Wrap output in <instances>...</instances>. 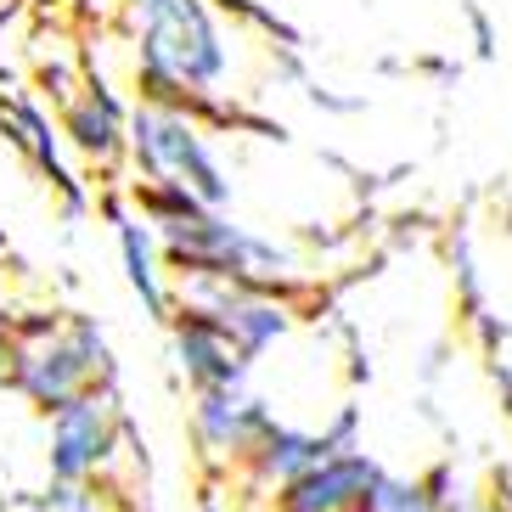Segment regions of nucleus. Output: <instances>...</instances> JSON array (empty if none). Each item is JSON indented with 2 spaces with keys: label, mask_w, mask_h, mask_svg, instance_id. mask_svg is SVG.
Masks as SVG:
<instances>
[{
  "label": "nucleus",
  "mask_w": 512,
  "mask_h": 512,
  "mask_svg": "<svg viewBox=\"0 0 512 512\" xmlns=\"http://www.w3.org/2000/svg\"><path fill=\"white\" fill-rule=\"evenodd\" d=\"M141 102L214 107L231 79V34L214 0H124Z\"/></svg>",
  "instance_id": "obj_1"
},
{
  "label": "nucleus",
  "mask_w": 512,
  "mask_h": 512,
  "mask_svg": "<svg viewBox=\"0 0 512 512\" xmlns=\"http://www.w3.org/2000/svg\"><path fill=\"white\" fill-rule=\"evenodd\" d=\"M141 220L158 231L169 265L181 276H226V282H248V287H276L293 276V254L276 248L271 237L226 220L220 209L197 203V197L175 192V186H136Z\"/></svg>",
  "instance_id": "obj_2"
},
{
  "label": "nucleus",
  "mask_w": 512,
  "mask_h": 512,
  "mask_svg": "<svg viewBox=\"0 0 512 512\" xmlns=\"http://www.w3.org/2000/svg\"><path fill=\"white\" fill-rule=\"evenodd\" d=\"M130 158L152 186H175V192L226 209L231 203V175L214 158L209 130L197 124L192 107L175 102H136L130 107Z\"/></svg>",
  "instance_id": "obj_3"
},
{
  "label": "nucleus",
  "mask_w": 512,
  "mask_h": 512,
  "mask_svg": "<svg viewBox=\"0 0 512 512\" xmlns=\"http://www.w3.org/2000/svg\"><path fill=\"white\" fill-rule=\"evenodd\" d=\"M96 372H102V332H91V321H74L68 332H46L12 355V383L46 411H62L79 394H91Z\"/></svg>",
  "instance_id": "obj_4"
},
{
  "label": "nucleus",
  "mask_w": 512,
  "mask_h": 512,
  "mask_svg": "<svg viewBox=\"0 0 512 512\" xmlns=\"http://www.w3.org/2000/svg\"><path fill=\"white\" fill-rule=\"evenodd\" d=\"M113 451V411L102 394H79L74 406L51 411V479L79 484Z\"/></svg>",
  "instance_id": "obj_5"
},
{
  "label": "nucleus",
  "mask_w": 512,
  "mask_h": 512,
  "mask_svg": "<svg viewBox=\"0 0 512 512\" xmlns=\"http://www.w3.org/2000/svg\"><path fill=\"white\" fill-rule=\"evenodd\" d=\"M62 136L74 141L79 158H91L96 169H113L130 152V113L102 79H85L79 96L62 102Z\"/></svg>",
  "instance_id": "obj_6"
},
{
  "label": "nucleus",
  "mask_w": 512,
  "mask_h": 512,
  "mask_svg": "<svg viewBox=\"0 0 512 512\" xmlns=\"http://www.w3.org/2000/svg\"><path fill=\"white\" fill-rule=\"evenodd\" d=\"M383 484L366 456H327L316 473H304L282 490V512H361Z\"/></svg>",
  "instance_id": "obj_7"
},
{
  "label": "nucleus",
  "mask_w": 512,
  "mask_h": 512,
  "mask_svg": "<svg viewBox=\"0 0 512 512\" xmlns=\"http://www.w3.org/2000/svg\"><path fill=\"white\" fill-rule=\"evenodd\" d=\"M175 355H181L186 377L197 383V394L242 383V366H248V355L226 338V327L209 321V316H197V310H181V316H175Z\"/></svg>",
  "instance_id": "obj_8"
},
{
  "label": "nucleus",
  "mask_w": 512,
  "mask_h": 512,
  "mask_svg": "<svg viewBox=\"0 0 512 512\" xmlns=\"http://www.w3.org/2000/svg\"><path fill=\"white\" fill-rule=\"evenodd\" d=\"M265 428H271V417L259 411V400L242 394V383L197 394V439L209 451H254L265 439Z\"/></svg>",
  "instance_id": "obj_9"
},
{
  "label": "nucleus",
  "mask_w": 512,
  "mask_h": 512,
  "mask_svg": "<svg viewBox=\"0 0 512 512\" xmlns=\"http://www.w3.org/2000/svg\"><path fill=\"white\" fill-rule=\"evenodd\" d=\"M327 456H338L327 445V439H310V434H293V428H265V439L254 445V462H259V473L265 479H276L287 490L293 479H304V473H316Z\"/></svg>",
  "instance_id": "obj_10"
},
{
  "label": "nucleus",
  "mask_w": 512,
  "mask_h": 512,
  "mask_svg": "<svg viewBox=\"0 0 512 512\" xmlns=\"http://www.w3.org/2000/svg\"><path fill=\"white\" fill-rule=\"evenodd\" d=\"M113 226H119V254H124V271H130V287L141 293V304L152 316H169V293H164V276H158V259H152L147 220L113 209Z\"/></svg>",
  "instance_id": "obj_11"
},
{
  "label": "nucleus",
  "mask_w": 512,
  "mask_h": 512,
  "mask_svg": "<svg viewBox=\"0 0 512 512\" xmlns=\"http://www.w3.org/2000/svg\"><path fill=\"white\" fill-rule=\"evenodd\" d=\"M6 136L29 152L40 169H51V181H62V169H57V136H51L46 113H40L34 102H12V107H6Z\"/></svg>",
  "instance_id": "obj_12"
},
{
  "label": "nucleus",
  "mask_w": 512,
  "mask_h": 512,
  "mask_svg": "<svg viewBox=\"0 0 512 512\" xmlns=\"http://www.w3.org/2000/svg\"><path fill=\"white\" fill-rule=\"evenodd\" d=\"M361 512H434V501H428V490H422V484L383 479V484L372 490V501H366Z\"/></svg>",
  "instance_id": "obj_13"
},
{
  "label": "nucleus",
  "mask_w": 512,
  "mask_h": 512,
  "mask_svg": "<svg viewBox=\"0 0 512 512\" xmlns=\"http://www.w3.org/2000/svg\"><path fill=\"white\" fill-rule=\"evenodd\" d=\"M214 6H220V12H231V17H242V23H259V29L276 34L282 46H299V34L282 23V12H276L271 0H214Z\"/></svg>",
  "instance_id": "obj_14"
},
{
  "label": "nucleus",
  "mask_w": 512,
  "mask_h": 512,
  "mask_svg": "<svg viewBox=\"0 0 512 512\" xmlns=\"http://www.w3.org/2000/svg\"><path fill=\"white\" fill-rule=\"evenodd\" d=\"M12 355H17V349L6 344V338H0V377H12Z\"/></svg>",
  "instance_id": "obj_15"
}]
</instances>
